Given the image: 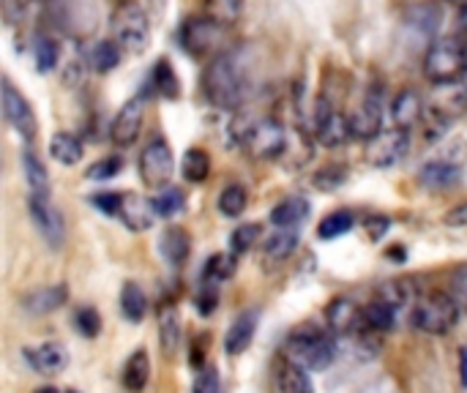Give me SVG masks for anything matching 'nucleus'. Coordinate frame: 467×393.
Wrapping results in <instances>:
<instances>
[{"instance_id": "f257e3e1", "label": "nucleus", "mask_w": 467, "mask_h": 393, "mask_svg": "<svg viewBox=\"0 0 467 393\" xmlns=\"http://www.w3.org/2000/svg\"><path fill=\"white\" fill-rule=\"evenodd\" d=\"M205 98L219 109H241L249 96V66L241 49L219 52L202 74Z\"/></svg>"}, {"instance_id": "f03ea898", "label": "nucleus", "mask_w": 467, "mask_h": 393, "mask_svg": "<svg viewBox=\"0 0 467 393\" xmlns=\"http://www.w3.org/2000/svg\"><path fill=\"white\" fill-rule=\"evenodd\" d=\"M233 129H241L235 140L254 161H274L287 153L290 131L276 118H244V123H235Z\"/></svg>"}, {"instance_id": "7ed1b4c3", "label": "nucleus", "mask_w": 467, "mask_h": 393, "mask_svg": "<svg viewBox=\"0 0 467 393\" xmlns=\"http://www.w3.org/2000/svg\"><path fill=\"white\" fill-rule=\"evenodd\" d=\"M334 358H337V342H334L331 331H323L315 326H301L285 342V361H290L306 372H320Z\"/></svg>"}, {"instance_id": "20e7f679", "label": "nucleus", "mask_w": 467, "mask_h": 393, "mask_svg": "<svg viewBox=\"0 0 467 393\" xmlns=\"http://www.w3.org/2000/svg\"><path fill=\"white\" fill-rule=\"evenodd\" d=\"M424 77L438 88V85H451L460 82L467 71V47L457 36H443L435 38L424 55Z\"/></svg>"}, {"instance_id": "39448f33", "label": "nucleus", "mask_w": 467, "mask_h": 393, "mask_svg": "<svg viewBox=\"0 0 467 393\" xmlns=\"http://www.w3.org/2000/svg\"><path fill=\"white\" fill-rule=\"evenodd\" d=\"M460 304L446 293V290H432L419 295V301L410 309V323L413 328L430 334V336H443L460 323Z\"/></svg>"}, {"instance_id": "423d86ee", "label": "nucleus", "mask_w": 467, "mask_h": 393, "mask_svg": "<svg viewBox=\"0 0 467 393\" xmlns=\"http://www.w3.org/2000/svg\"><path fill=\"white\" fill-rule=\"evenodd\" d=\"M112 41L126 52V55H142L150 44V16L148 11L134 3L126 0L115 8L112 14Z\"/></svg>"}, {"instance_id": "0eeeda50", "label": "nucleus", "mask_w": 467, "mask_h": 393, "mask_svg": "<svg viewBox=\"0 0 467 393\" xmlns=\"http://www.w3.org/2000/svg\"><path fill=\"white\" fill-rule=\"evenodd\" d=\"M178 41H181L186 55L205 57V55L216 52L219 44L224 41V27L219 22H213L211 16H205V14L186 16L181 22V27H178Z\"/></svg>"}, {"instance_id": "6e6552de", "label": "nucleus", "mask_w": 467, "mask_h": 393, "mask_svg": "<svg viewBox=\"0 0 467 393\" xmlns=\"http://www.w3.org/2000/svg\"><path fill=\"white\" fill-rule=\"evenodd\" d=\"M353 137L350 118L331 101L328 96H320L315 101V140L323 148H342Z\"/></svg>"}, {"instance_id": "1a4fd4ad", "label": "nucleus", "mask_w": 467, "mask_h": 393, "mask_svg": "<svg viewBox=\"0 0 467 393\" xmlns=\"http://www.w3.org/2000/svg\"><path fill=\"white\" fill-rule=\"evenodd\" d=\"M140 178L148 189H167L172 172H175V159L170 142L156 134L140 153Z\"/></svg>"}, {"instance_id": "9d476101", "label": "nucleus", "mask_w": 467, "mask_h": 393, "mask_svg": "<svg viewBox=\"0 0 467 393\" xmlns=\"http://www.w3.org/2000/svg\"><path fill=\"white\" fill-rule=\"evenodd\" d=\"M3 118L25 142L36 140V131H38L36 112H33L30 101L16 90V85L8 77H3Z\"/></svg>"}, {"instance_id": "9b49d317", "label": "nucleus", "mask_w": 467, "mask_h": 393, "mask_svg": "<svg viewBox=\"0 0 467 393\" xmlns=\"http://www.w3.org/2000/svg\"><path fill=\"white\" fill-rule=\"evenodd\" d=\"M408 145H410L408 131H400L394 126L391 129H383L380 134H375L367 142V150H364L367 164H372L378 170H389V167H394V164H400L405 159Z\"/></svg>"}, {"instance_id": "f8f14e48", "label": "nucleus", "mask_w": 467, "mask_h": 393, "mask_svg": "<svg viewBox=\"0 0 467 393\" xmlns=\"http://www.w3.org/2000/svg\"><path fill=\"white\" fill-rule=\"evenodd\" d=\"M350 118V129L356 140H372L375 134L383 131V90L380 88H369L364 93V98L356 104V109L348 112Z\"/></svg>"}, {"instance_id": "ddd939ff", "label": "nucleus", "mask_w": 467, "mask_h": 393, "mask_svg": "<svg viewBox=\"0 0 467 393\" xmlns=\"http://www.w3.org/2000/svg\"><path fill=\"white\" fill-rule=\"evenodd\" d=\"M142 123H145V101H142V96H134L118 109V115L109 126V142L115 148L134 145L142 131Z\"/></svg>"}, {"instance_id": "4468645a", "label": "nucleus", "mask_w": 467, "mask_h": 393, "mask_svg": "<svg viewBox=\"0 0 467 393\" xmlns=\"http://www.w3.org/2000/svg\"><path fill=\"white\" fill-rule=\"evenodd\" d=\"M27 211H30V219H33L38 235H41L52 249H60V243L66 241V222H63L60 211L52 205V200L27 197Z\"/></svg>"}, {"instance_id": "2eb2a0df", "label": "nucleus", "mask_w": 467, "mask_h": 393, "mask_svg": "<svg viewBox=\"0 0 467 393\" xmlns=\"http://www.w3.org/2000/svg\"><path fill=\"white\" fill-rule=\"evenodd\" d=\"M389 112H391L394 129L410 134V129H416V126L427 118V98H424L416 88H402V90L394 96Z\"/></svg>"}, {"instance_id": "dca6fc26", "label": "nucleus", "mask_w": 467, "mask_h": 393, "mask_svg": "<svg viewBox=\"0 0 467 393\" xmlns=\"http://www.w3.org/2000/svg\"><path fill=\"white\" fill-rule=\"evenodd\" d=\"M326 320H328V331L334 336H358V334L367 331V326H364V306H358L350 298L331 301V306L326 309Z\"/></svg>"}, {"instance_id": "f3484780", "label": "nucleus", "mask_w": 467, "mask_h": 393, "mask_svg": "<svg viewBox=\"0 0 467 393\" xmlns=\"http://www.w3.org/2000/svg\"><path fill=\"white\" fill-rule=\"evenodd\" d=\"M153 216H156V211H153V202L150 200H145V197H140L134 191H123L120 208H118V216L115 219H120V224L126 230L145 233V230H150Z\"/></svg>"}, {"instance_id": "a211bd4d", "label": "nucleus", "mask_w": 467, "mask_h": 393, "mask_svg": "<svg viewBox=\"0 0 467 393\" xmlns=\"http://www.w3.org/2000/svg\"><path fill=\"white\" fill-rule=\"evenodd\" d=\"M462 181V167L460 161L449 159V156H441L430 164L421 167L419 172V183L430 191H443V189H451Z\"/></svg>"}, {"instance_id": "6ab92c4d", "label": "nucleus", "mask_w": 467, "mask_h": 393, "mask_svg": "<svg viewBox=\"0 0 467 393\" xmlns=\"http://www.w3.org/2000/svg\"><path fill=\"white\" fill-rule=\"evenodd\" d=\"M27 367L38 375H57L66 369L68 364V356L63 350V345L57 342H44V345H36V347H25L22 350Z\"/></svg>"}, {"instance_id": "aec40b11", "label": "nucleus", "mask_w": 467, "mask_h": 393, "mask_svg": "<svg viewBox=\"0 0 467 393\" xmlns=\"http://www.w3.org/2000/svg\"><path fill=\"white\" fill-rule=\"evenodd\" d=\"M66 301H68V287L66 284H49V287H38V290L27 293L22 298V309L30 315H52Z\"/></svg>"}, {"instance_id": "412c9836", "label": "nucleus", "mask_w": 467, "mask_h": 393, "mask_svg": "<svg viewBox=\"0 0 467 393\" xmlns=\"http://www.w3.org/2000/svg\"><path fill=\"white\" fill-rule=\"evenodd\" d=\"M120 57H123V49L104 38V41H93L88 49H85V66L93 71V74H109L120 66Z\"/></svg>"}, {"instance_id": "4be33fe9", "label": "nucleus", "mask_w": 467, "mask_h": 393, "mask_svg": "<svg viewBox=\"0 0 467 393\" xmlns=\"http://www.w3.org/2000/svg\"><path fill=\"white\" fill-rule=\"evenodd\" d=\"M22 175H25L30 197L49 200V172H47L44 161L33 153V148L22 150Z\"/></svg>"}, {"instance_id": "5701e85b", "label": "nucleus", "mask_w": 467, "mask_h": 393, "mask_svg": "<svg viewBox=\"0 0 467 393\" xmlns=\"http://www.w3.org/2000/svg\"><path fill=\"white\" fill-rule=\"evenodd\" d=\"M309 211H312V205H309L306 197H285L279 205H274L271 222H274V227H279V230H296L298 224L306 222Z\"/></svg>"}, {"instance_id": "b1692460", "label": "nucleus", "mask_w": 467, "mask_h": 393, "mask_svg": "<svg viewBox=\"0 0 467 393\" xmlns=\"http://www.w3.org/2000/svg\"><path fill=\"white\" fill-rule=\"evenodd\" d=\"M257 331V312H244L241 317H235V323L230 326L227 336H224V350L230 356H241L249 350L252 339Z\"/></svg>"}, {"instance_id": "393cba45", "label": "nucleus", "mask_w": 467, "mask_h": 393, "mask_svg": "<svg viewBox=\"0 0 467 393\" xmlns=\"http://www.w3.org/2000/svg\"><path fill=\"white\" fill-rule=\"evenodd\" d=\"M159 252H161V257H164L167 263H172V265L186 263V257H189V252H192V238H189V233H186L183 227H178V224H170V227L161 233V238H159Z\"/></svg>"}, {"instance_id": "a878e982", "label": "nucleus", "mask_w": 467, "mask_h": 393, "mask_svg": "<svg viewBox=\"0 0 467 393\" xmlns=\"http://www.w3.org/2000/svg\"><path fill=\"white\" fill-rule=\"evenodd\" d=\"M260 249H263V257L268 263H285L298 249V233L296 230H279L276 227V233H271V235L263 238Z\"/></svg>"}, {"instance_id": "bb28decb", "label": "nucleus", "mask_w": 467, "mask_h": 393, "mask_svg": "<svg viewBox=\"0 0 467 393\" xmlns=\"http://www.w3.org/2000/svg\"><path fill=\"white\" fill-rule=\"evenodd\" d=\"M159 345L164 358H172L181 345V317L172 304H164L159 309Z\"/></svg>"}, {"instance_id": "cd10ccee", "label": "nucleus", "mask_w": 467, "mask_h": 393, "mask_svg": "<svg viewBox=\"0 0 467 393\" xmlns=\"http://www.w3.org/2000/svg\"><path fill=\"white\" fill-rule=\"evenodd\" d=\"M49 156H52L57 164H63V167H74V164L82 161L85 145H82L79 137H74V134H68V131H57V134H52V140H49Z\"/></svg>"}, {"instance_id": "c85d7f7f", "label": "nucleus", "mask_w": 467, "mask_h": 393, "mask_svg": "<svg viewBox=\"0 0 467 393\" xmlns=\"http://www.w3.org/2000/svg\"><path fill=\"white\" fill-rule=\"evenodd\" d=\"M274 386H276V393H315V386H312V377L306 369L285 361L276 375H274Z\"/></svg>"}, {"instance_id": "c756f323", "label": "nucleus", "mask_w": 467, "mask_h": 393, "mask_svg": "<svg viewBox=\"0 0 467 393\" xmlns=\"http://www.w3.org/2000/svg\"><path fill=\"white\" fill-rule=\"evenodd\" d=\"M397 320H400V312L391 304L380 301V298H375V301H369L364 306V326H367V331L386 334V331H391L397 326Z\"/></svg>"}, {"instance_id": "7c9ffc66", "label": "nucleus", "mask_w": 467, "mask_h": 393, "mask_svg": "<svg viewBox=\"0 0 467 393\" xmlns=\"http://www.w3.org/2000/svg\"><path fill=\"white\" fill-rule=\"evenodd\" d=\"M150 380V358L145 350H137L129 361H126V369H123V386L131 393H142L145 386Z\"/></svg>"}, {"instance_id": "2f4dec72", "label": "nucleus", "mask_w": 467, "mask_h": 393, "mask_svg": "<svg viewBox=\"0 0 467 393\" xmlns=\"http://www.w3.org/2000/svg\"><path fill=\"white\" fill-rule=\"evenodd\" d=\"M181 175L189 183H202L211 175V156L205 148H189L181 159Z\"/></svg>"}, {"instance_id": "473e14b6", "label": "nucleus", "mask_w": 467, "mask_h": 393, "mask_svg": "<svg viewBox=\"0 0 467 393\" xmlns=\"http://www.w3.org/2000/svg\"><path fill=\"white\" fill-rule=\"evenodd\" d=\"M120 312L131 323H140L148 315V295L137 282L123 284V290H120Z\"/></svg>"}, {"instance_id": "72a5a7b5", "label": "nucleus", "mask_w": 467, "mask_h": 393, "mask_svg": "<svg viewBox=\"0 0 467 393\" xmlns=\"http://www.w3.org/2000/svg\"><path fill=\"white\" fill-rule=\"evenodd\" d=\"M216 205H219V213L224 219H241L246 213V208H249V191L241 183H230V186L222 189Z\"/></svg>"}, {"instance_id": "f704fd0d", "label": "nucleus", "mask_w": 467, "mask_h": 393, "mask_svg": "<svg viewBox=\"0 0 467 393\" xmlns=\"http://www.w3.org/2000/svg\"><path fill=\"white\" fill-rule=\"evenodd\" d=\"M150 82H153V90L164 98H178L181 96V82H178V74L175 68L170 66L167 57H159L153 71H150Z\"/></svg>"}, {"instance_id": "c9c22d12", "label": "nucleus", "mask_w": 467, "mask_h": 393, "mask_svg": "<svg viewBox=\"0 0 467 393\" xmlns=\"http://www.w3.org/2000/svg\"><path fill=\"white\" fill-rule=\"evenodd\" d=\"M202 14L219 22L222 27H233L244 14V0H205Z\"/></svg>"}, {"instance_id": "e433bc0d", "label": "nucleus", "mask_w": 467, "mask_h": 393, "mask_svg": "<svg viewBox=\"0 0 467 393\" xmlns=\"http://www.w3.org/2000/svg\"><path fill=\"white\" fill-rule=\"evenodd\" d=\"M60 60V47L55 44V38L49 36H38L33 41V63H36V71L38 74H49Z\"/></svg>"}, {"instance_id": "4c0bfd02", "label": "nucleus", "mask_w": 467, "mask_h": 393, "mask_svg": "<svg viewBox=\"0 0 467 393\" xmlns=\"http://www.w3.org/2000/svg\"><path fill=\"white\" fill-rule=\"evenodd\" d=\"M150 202H153L156 216L172 219V216L183 213V208H186V194H183L181 189H175V186H167V189H161L156 197H150Z\"/></svg>"}, {"instance_id": "58836bf2", "label": "nucleus", "mask_w": 467, "mask_h": 393, "mask_svg": "<svg viewBox=\"0 0 467 393\" xmlns=\"http://www.w3.org/2000/svg\"><path fill=\"white\" fill-rule=\"evenodd\" d=\"M356 227V216L350 211H334L331 216H326L320 224H317V235L323 241H334L345 233H350Z\"/></svg>"}, {"instance_id": "ea45409f", "label": "nucleus", "mask_w": 467, "mask_h": 393, "mask_svg": "<svg viewBox=\"0 0 467 393\" xmlns=\"http://www.w3.org/2000/svg\"><path fill=\"white\" fill-rule=\"evenodd\" d=\"M257 243H263V227H260V224H241V227L233 230V235H230V252H233L235 257L252 252Z\"/></svg>"}, {"instance_id": "a19ab883", "label": "nucleus", "mask_w": 467, "mask_h": 393, "mask_svg": "<svg viewBox=\"0 0 467 393\" xmlns=\"http://www.w3.org/2000/svg\"><path fill=\"white\" fill-rule=\"evenodd\" d=\"M235 260H238V257H235L233 252L213 254V257L205 263V274H202V279H205V282H213V284H219V282L230 279V276L235 274V268H238V263H235Z\"/></svg>"}, {"instance_id": "79ce46f5", "label": "nucleus", "mask_w": 467, "mask_h": 393, "mask_svg": "<svg viewBox=\"0 0 467 393\" xmlns=\"http://www.w3.org/2000/svg\"><path fill=\"white\" fill-rule=\"evenodd\" d=\"M408 22L416 25L419 30H424V33H435L441 27V8L438 5H416L408 14Z\"/></svg>"}, {"instance_id": "37998d69", "label": "nucleus", "mask_w": 467, "mask_h": 393, "mask_svg": "<svg viewBox=\"0 0 467 393\" xmlns=\"http://www.w3.org/2000/svg\"><path fill=\"white\" fill-rule=\"evenodd\" d=\"M74 328H77L82 336H88V339L99 336V331H101V317H99V312H96L93 306H79V309L74 312Z\"/></svg>"}, {"instance_id": "c03bdc74", "label": "nucleus", "mask_w": 467, "mask_h": 393, "mask_svg": "<svg viewBox=\"0 0 467 393\" xmlns=\"http://www.w3.org/2000/svg\"><path fill=\"white\" fill-rule=\"evenodd\" d=\"M120 170H123L120 156H104V159L93 161V164L88 167V172H85V175H88L90 181H107V178H115Z\"/></svg>"}, {"instance_id": "a18cd8bd", "label": "nucleus", "mask_w": 467, "mask_h": 393, "mask_svg": "<svg viewBox=\"0 0 467 393\" xmlns=\"http://www.w3.org/2000/svg\"><path fill=\"white\" fill-rule=\"evenodd\" d=\"M30 5L33 0H0V8H3V22L8 27H16L27 19L30 14Z\"/></svg>"}, {"instance_id": "49530a36", "label": "nucleus", "mask_w": 467, "mask_h": 393, "mask_svg": "<svg viewBox=\"0 0 467 393\" xmlns=\"http://www.w3.org/2000/svg\"><path fill=\"white\" fill-rule=\"evenodd\" d=\"M446 293L460 304V309H467V263L465 265H460V268H454V271L449 274V287H446Z\"/></svg>"}, {"instance_id": "de8ad7c7", "label": "nucleus", "mask_w": 467, "mask_h": 393, "mask_svg": "<svg viewBox=\"0 0 467 393\" xmlns=\"http://www.w3.org/2000/svg\"><path fill=\"white\" fill-rule=\"evenodd\" d=\"M345 181H348V167H342V164H331V167H326V170H320L315 175V186L323 189V191H331V189L342 186Z\"/></svg>"}, {"instance_id": "09e8293b", "label": "nucleus", "mask_w": 467, "mask_h": 393, "mask_svg": "<svg viewBox=\"0 0 467 393\" xmlns=\"http://www.w3.org/2000/svg\"><path fill=\"white\" fill-rule=\"evenodd\" d=\"M194 393H222V377L213 367H202L197 380H194Z\"/></svg>"}, {"instance_id": "8fccbe9b", "label": "nucleus", "mask_w": 467, "mask_h": 393, "mask_svg": "<svg viewBox=\"0 0 467 393\" xmlns=\"http://www.w3.org/2000/svg\"><path fill=\"white\" fill-rule=\"evenodd\" d=\"M120 197H123V191H101V194H93V197H90V202H93L101 213H107V216H118Z\"/></svg>"}, {"instance_id": "3c124183", "label": "nucleus", "mask_w": 467, "mask_h": 393, "mask_svg": "<svg viewBox=\"0 0 467 393\" xmlns=\"http://www.w3.org/2000/svg\"><path fill=\"white\" fill-rule=\"evenodd\" d=\"M197 304H200V312H202V315H211V312H213V306L219 304V284H213V282H205V279H202V287H200V298H197Z\"/></svg>"}, {"instance_id": "603ef678", "label": "nucleus", "mask_w": 467, "mask_h": 393, "mask_svg": "<svg viewBox=\"0 0 467 393\" xmlns=\"http://www.w3.org/2000/svg\"><path fill=\"white\" fill-rule=\"evenodd\" d=\"M391 227V222L386 219V216H375V219H369L367 222V233H369V238L372 241H380L383 235H386V230Z\"/></svg>"}, {"instance_id": "864d4df0", "label": "nucleus", "mask_w": 467, "mask_h": 393, "mask_svg": "<svg viewBox=\"0 0 467 393\" xmlns=\"http://www.w3.org/2000/svg\"><path fill=\"white\" fill-rule=\"evenodd\" d=\"M446 224H449V227H467V202L451 208V211L446 213Z\"/></svg>"}, {"instance_id": "5fc2aeb1", "label": "nucleus", "mask_w": 467, "mask_h": 393, "mask_svg": "<svg viewBox=\"0 0 467 393\" xmlns=\"http://www.w3.org/2000/svg\"><path fill=\"white\" fill-rule=\"evenodd\" d=\"M460 358H462V386L467 388V347L460 350Z\"/></svg>"}, {"instance_id": "6e6d98bb", "label": "nucleus", "mask_w": 467, "mask_h": 393, "mask_svg": "<svg viewBox=\"0 0 467 393\" xmlns=\"http://www.w3.org/2000/svg\"><path fill=\"white\" fill-rule=\"evenodd\" d=\"M457 25H460V30H462V33H467V8H462V11H460V16H457Z\"/></svg>"}, {"instance_id": "4d7b16f0", "label": "nucleus", "mask_w": 467, "mask_h": 393, "mask_svg": "<svg viewBox=\"0 0 467 393\" xmlns=\"http://www.w3.org/2000/svg\"><path fill=\"white\" fill-rule=\"evenodd\" d=\"M449 3H451V5H457L460 11H462V8H467V0H449Z\"/></svg>"}, {"instance_id": "13d9d810", "label": "nucleus", "mask_w": 467, "mask_h": 393, "mask_svg": "<svg viewBox=\"0 0 467 393\" xmlns=\"http://www.w3.org/2000/svg\"><path fill=\"white\" fill-rule=\"evenodd\" d=\"M33 393H63V391H55V388H38V391Z\"/></svg>"}, {"instance_id": "bf43d9fd", "label": "nucleus", "mask_w": 467, "mask_h": 393, "mask_svg": "<svg viewBox=\"0 0 467 393\" xmlns=\"http://www.w3.org/2000/svg\"><path fill=\"white\" fill-rule=\"evenodd\" d=\"M63 393H77V391H63Z\"/></svg>"}, {"instance_id": "052dcab7", "label": "nucleus", "mask_w": 467, "mask_h": 393, "mask_svg": "<svg viewBox=\"0 0 467 393\" xmlns=\"http://www.w3.org/2000/svg\"><path fill=\"white\" fill-rule=\"evenodd\" d=\"M123 3H126V0H123Z\"/></svg>"}]
</instances>
